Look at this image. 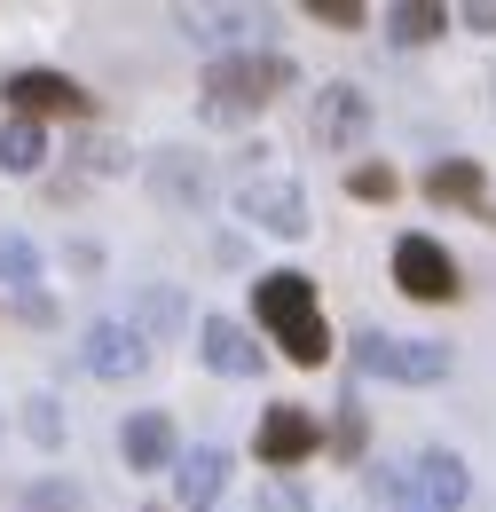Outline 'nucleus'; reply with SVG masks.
Here are the masks:
<instances>
[{
    "mask_svg": "<svg viewBox=\"0 0 496 512\" xmlns=\"http://www.w3.org/2000/svg\"><path fill=\"white\" fill-rule=\"evenodd\" d=\"M347 190L363 197V205H386L402 182H394V166H355V174H347Z\"/></svg>",
    "mask_w": 496,
    "mask_h": 512,
    "instance_id": "nucleus-23",
    "label": "nucleus"
},
{
    "mask_svg": "<svg viewBox=\"0 0 496 512\" xmlns=\"http://www.w3.org/2000/svg\"><path fill=\"white\" fill-rule=\"evenodd\" d=\"M441 24H449V8H434V0H402V8H386V32H394L402 48H418V40H434Z\"/></svg>",
    "mask_w": 496,
    "mask_h": 512,
    "instance_id": "nucleus-18",
    "label": "nucleus"
},
{
    "mask_svg": "<svg viewBox=\"0 0 496 512\" xmlns=\"http://www.w3.org/2000/svg\"><path fill=\"white\" fill-rule=\"evenodd\" d=\"M197 339H205V347H197L205 371H221V379H252V371H260V347H252V331L237 316H205Z\"/></svg>",
    "mask_w": 496,
    "mask_h": 512,
    "instance_id": "nucleus-12",
    "label": "nucleus"
},
{
    "mask_svg": "<svg viewBox=\"0 0 496 512\" xmlns=\"http://www.w3.org/2000/svg\"><path fill=\"white\" fill-rule=\"evenodd\" d=\"M339 410H347V418H339V457H355V449H363V418H355V402H339Z\"/></svg>",
    "mask_w": 496,
    "mask_h": 512,
    "instance_id": "nucleus-27",
    "label": "nucleus"
},
{
    "mask_svg": "<svg viewBox=\"0 0 496 512\" xmlns=\"http://www.w3.org/2000/svg\"><path fill=\"white\" fill-rule=\"evenodd\" d=\"M308 134H315V150H355V142L371 134V95H363V87H347V79L315 87Z\"/></svg>",
    "mask_w": 496,
    "mask_h": 512,
    "instance_id": "nucleus-6",
    "label": "nucleus"
},
{
    "mask_svg": "<svg viewBox=\"0 0 496 512\" xmlns=\"http://www.w3.org/2000/svg\"><path fill=\"white\" fill-rule=\"evenodd\" d=\"M308 16H315V24H331V32H355V24H363L355 0H308Z\"/></svg>",
    "mask_w": 496,
    "mask_h": 512,
    "instance_id": "nucleus-25",
    "label": "nucleus"
},
{
    "mask_svg": "<svg viewBox=\"0 0 496 512\" xmlns=\"http://www.w3.org/2000/svg\"><path fill=\"white\" fill-rule=\"evenodd\" d=\"M252 316H260V331H268L292 363H308V371L331 355V323H323V308H315V276H300V268L252 276Z\"/></svg>",
    "mask_w": 496,
    "mask_h": 512,
    "instance_id": "nucleus-1",
    "label": "nucleus"
},
{
    "mask_svg": "<svg viewBox=\"0 0 496 512\" xmlns=\"http://www.w3.org/2000/svg\"><path fill=\"white\" fill-rule=\"evenodd\" d=\"M252 512H308V489H300L292 473H268L260 497H252Z\"/></svg>",
    "mask_w": 496,
    "mask_h": 512,
    "instance_id": "nucleus-22",
    "label": "nucleus"
},
{
    "mask_svg": "<svg viewBox=\"0 0 496 512\" xmlns=\"http://www.w3.org/2000/svg\"><path fill=\"white\" fill-rule=\"evenodd\" d=\"M150 512H166V505H150Z\"/></svg>",
    "mask_w": 496,
    "mask_h": 512,
    "instance_id": "nucleus-29",
    "label": "nucleus"
},
{
    "mask_svg": "<svg viewBox=\"0 0 496 512\" xmlns=\"http://www.w3.org/2000/svg\"><path fill=\"white\" fill-rule=\"evenodd\" d=\"M315 410H300V402H268V418H260V434H252V449L268 457V465H300V457H315Z\"/></svg>",
    "mask_w": 496,
    "mask_h": 512,
    "instance_id": "nucleus-10",
    "label": "nucleus"
},
{
    "mask_svg": "<svg viewBox=\"0 0 496 512\" xmlns=\"http://www.w3.org/2000/svg\"><path fill=\"white\" fill-rule=\"evenodd\" d=\"M119 457H126V473H166V465L182 457L174 418H166V410H134V418L119 426Z\"/></svg>",
    "mask_w": 496,
    "mask_h": 512,
    "instance_id": "nucleus-9",
    "label": "nucleus"
},
{
    "mask_svg": "<svg viewBox=\"0 0 496 512\" xmlns=\"http://www.w3.org/2000/svg\"><path fill=\"white\" fill-rule=\"evenodd\" d=\"M174 32H182L189 48H213V56H229V40L260 32V16H252V8H174Z\"/></svg>",
    "mask_w": 496,
    "mask_h": 512,
    "instance_id": "nucleus-13",
    "label": "nucleus"
},
{
    "mask_svg": "<svg viewBox=\"0 0 496 512\" xmlns=\"http://www.w3.org/2000/svg\"><path fill=\"white\" fill-rule=\"evenodd\" d=\"M79 158H87V174H126V142H111V134H95V142H79Z\"/></svg>",
    "mask_w": 496,
    "mask_h": 512,
    "instance_id": "nucleus-24",
    "label": "nucleus"
},
{
    "mask_svg": "<svg viewBox=\"0 0 496 512\" xmlns=\"http://www.w3.org/2000/svg\"><path fill=\"white\" fill-rule=\"evenodd\" d=\"M0 95H8V111H16V119H56V111H63V119H87V111H95V95H87L71 71H40V64L8 71V79H0Z\"/></svg>",
    "mask_w": 496,
    "mask_h": 512,
    "instance_id": "nucleus-4",
    "label": "nucleus"
},
{
    "mask_svg": "<svg viewBox=\"0 0 496 512\" xmlns=\"http://www.w3.org/2000/svg\"><path fill=\"white\" fill-rule=\"evenodd\" d=\"M237 213H245L252 229H268V237H308V197H300V182H284V174H245Z\"/></svg>",
    "mask_w": 496,
    "mask_h": 512,
    "instance_id": "nucleus-5",
    "label": "nucleus"
},
{
    "mask_svg": "<svg viewBox=\"0 0 496 512\" xmlns=\"http://www.w3.org/2000/svg\"><path fill=\"white\" fill-rule=\"evenodd\" d=\"M465 24H473V32H496V0H473V8H465Z\"/></svg>",
    "mask_w": 496,
    "mask_h": 512,
    "instance_id": "nucleus-28",
    "label": "nucleus"
},
{
    "mask_svg": "<svg viewBox=\"0 0 496 512\" xmlns=\"http://www.w3.org/2000/svg\"><path fill=\"white\" fill-rule=\"evenodd\" d=\"M426 197H434V205H481V166H473V158H434Z\"/></svg>",
    "mask_w": 496,
    "mask_h": 512,
    "instance_id": "nucleus-17",
    "label": "nucleus"
},
{
    "mask_svg": "<svg viewBox=\"0 0 496 512\" xmlns=\"http://www.w3.org/2000/svg\"><path fill=\"white\" fill-rule=\"evenodd\" d=\"M221 489H229V449L197 442L174 457V497H182V512H213L221 505Z\"/></svg>",
    "mask_w": 496,
    "mask_h": 512,
    "instance_id": "nucleus-11",
    "label": "nucleus"
},
{
    "mask_svg": "<svg viewBox=\"0 0 496 512\" xmlns=\"http://www.w3.org/2000/svg\"><path fill=\"white\" fill-rule=\"evenodd\" d=\"M79 371H95V379H142V371H150L142 323H95V331L79 339Z\"/></svg>",
    "mask_w": 496,
    "mask_h": 512,
    "instance_id": "nucleus-7",
    "label": "nucleus"
},
{
    "mask_svg": "<svg viewBox=\"0 0 496 512\" xmlns=\"http://www.w3.org/2000/svg\"><path fill=\"white\" fill-rule=\"evenodd\" d=\"M142 316L158 323V331H174V323H182V300H174V292H150V300H142Z\"/></svg>",
    "mask_w": 496,
    "mask_h": 512,
    "instance_id": "nucleus-26",
    "label": "nucleus"
},
{
    "mask_svg": "<svg viewBox=\"0 0 496 512\" xmlns=\"http://www.w3.org/2000/svg\"><path fill=\"white\" fill-rule=\"evenodd\" d=\"M24 512H87V497H79V481H32Z\"/></svg>",
    "mask_w": 496,
    "mask_h": 512,
    "instance_id": "nucleus-21",
    "label": "nucleus"
},
{
    "mask_svg": "<svg viewBox=\"0 0 496 512\" xmlns=\"http://www.w3.org/2000/svg\"><path fill=\"white\" fill-rule=\"evenodd\" d=\"M394 284L410 300H457V260L441 253L434 237H402L394 245Z\"/></svg>",
    "mask_w": 496,
    "mask_h": 512,
    "instance_id": "nucleus-8",
    "label": "nucleus"
},
{
    "mask_svg": "<svg viewBox=\"0 0 496 512\" xmlns=\"http://www.w3.org/2000/svg\"><path fill=\"white\" fill-rule=\"evenodd\" d=\"M150 182H158L166 205H189V213L213 197V174H205V158H197V150H158V158H150Z\"/></svg>",
    "mask_w": 496,
    "mask_h": 512,
    "instance_id": "nucleus-15",
    "label": "nucleus"
},
{
    "mask_svg": "<svg viewBox=\"0 0 496 512\" xmlns=\"http://www.w3.org/2000/svg\"><path fill=\"white\" fill-rule=\"evenodd\" d=\"M40 158H48V127L40 119H0V174H40Z\"/></svg>",
    "mask_w": 496,
    "mask_h": 512,
    "instance_id": "nucleus-16",
    "label": "nucleus"
},
{
    "mask_svg": "<svg viewBox=\"0 0 496 512\" xmlns=\"http://www.w3.org/2000/svg\"><path fill=\"white\" fill-rule=\"evenodd\" d=\"M410 489H418V505H426V512H457L465 497H473V473H465V457H449V449H426Z\"/></svg>",
    "mask_w": 496,
    "mask_h": 512,
    "instance_id": "nucleus-14",
    "label": "nucleus"
},
{
    "mask_svg": "<svg viewBox=\"0 0 496 512\" xmlns=\"http://www.w3.org/2000/svg\"><path fill=\"white\" fill-rule=\"evenodd\" d=\"M0 284H40V253L16 229H0Z\"/></svg>",
    "mask_w": 496,
    "mask_h": 512,
    "instance_id": "nucleus-19",
    "label": "nucleus"
},
{
    "mask_svg": "<svg viewBox=\"0 0 496 512\" xmlns=\"http://www.w3.org/2000/svg\"><path fill=\"white\" fill-rule=\"evenodd\" d=\"M24 434L40 449H63V402L56 394H32V402H24Z\"/></svg>",
    "mask_w": 496,
    "mask_h": 512,
    "instance_id": "nucleus-20",
    "label": "nucleus"
},
{
    "mask_svg": "<svg viewBox=\"0 0 496 512\" xmlns=\"http://www.w3.org/2000/svg\"><path fill=\"white\" fill-rule=\"evenodd\" d=\"M300 71H292V56H252V48H229V56H213L205 64V119H245V111H260L268 95H284Z\"/></svg>",
    "mask_w": 496,
    "mask_h": 512,
    "instance_id": "nucleus-2",
    "label": "nucleus"
},
{
    "mask_svg": "<svg viewBox=\"0 0 496 512\" xmlns=\"http://www.w3.org/2000/svg\"><path fill=\"white\" fill-rule=\"evenodd\" d=\"M355 371H371V379H402V386H434V379H449V347L363 331V339H355Z\"/></svg>",
    "mask_w": 496,
    "mask_h": 512,
    "instance_id": "nucleus-3",
    "label": "nucleus"
}]
</instances>
